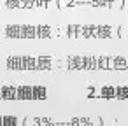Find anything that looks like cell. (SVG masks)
<instances>
[{"label": "cell", "instance_id": "cell-1", "mask_svg": "<svg viewBox=\"0 0 128 126\" xmlns=\"http://www.w3.org/2000/svg\"><path fill=\"white\" fill-rule=\"evenodd\" d=\"M7 68L25 72L26 70V56H9L7 58Z\"/></svg>", "mask_w": 128, "mask_h": 126}, {"label": "cell", "instance_id": "cell-2", "mask_svg": "<svg viewBox=\"0 0 128 126\" xmlns=\"http://www.w3.org/2000/svg\"><path fill=\"white\" fill-rule=\"evenodd\" d=\"M67 70H84V56H70L67 58Z\"/></svg>", "mask_w": 128, "mask_h": 126}, {"label": "cell", "instance_id": "cell-3", "mask_svg": "<svg viewBox=\"0 0 128 126\" xmlns=\"http://www.w3.org/2000/svg\"><path fill=\"white\" fill-rule=\"evenodd\" d=\"M18 100H34V86L20 84L18 86Z\"/></svg>", "mask_w": 128, "mask_h": 126}, {"label": "cell", "instance_id": "cell-4", "mask_svg": "<svg viewBox=\"0 0 128 126\" xmlns=\"http://www.w3.org/2000/svg\"><path fill=\"white\" fill-rule=\"evenodd\" d=\"M2 100H18V86H2Z\"/></svg>", "mask_w": 128, "mask_h": 126}, {"label": "cell", "instance_id": "cell-5", "mask_svg": "<svg viewBox=\"0 0 128 126\" xmlns=\"http://www.w3.org/2000/svg\"><path fill=\"white\" fill-rule=\"evenodd\" d=\"M37 26L35 25H21V39H35Z\"/></svg>", "mask_w": 128, "mask_h": 126}, {"label": "cell", "instance_id": "cell-6", "mask_svg": "<svg viewBox=\"0 0 128 126\" xmlns=\"http://www.w3.org/2000/svg\"><path fill=\"white\" fill-rule=\"evenodd\" d=\"M67 37L68 39H81L82 37V25H68L67 26Z\"/></svg>", "mask_w": 128, "mask_h": 126}, {"label": "cell", "instance_id": "cell-7", "mask_svg": "<svg viewBox=\"0 0 128 126\" xmlns=\"http://www.w3.org/2000/svg\"><path fill=\"white\" fill-rule=\"evenodd\" d=\"M53 56H39V65L37 70H53Z\"/></svg>", "mask_w": 128, "mask_h": 126}, {"label": "cell", "instance_id": "cell-8", "mask_svg": "<svg viewBox=\"0 0 128 126\" xmlns=\"http://www.w3.org/2000/svg\"><path fill=\"white\" fill-rule=\"evenodd\" d=\"M6 37H9V39H21V25H9V26H6Z\"/></svg>", "mask_w": 128, "mask_h": 126}, {"label": "cell", "instance_id": "cell-9", "mask_svg": "<svg viewBox=\"0 0 128 126\" xmlns=\"http://www.w3.org/2000/svg\"><path fill=\"white\" fill-rule=\"evenodd\" d=\"M53 35H54L53 26H49V25H39L37 26V37L39 39H49Z\"/></svg>", "mask_w": 128, "mask_h": 126}, {"label": "cell", "instance_id": "cell-10", "mask_svg": "<svg viewBox=\"0 0 128 126\" xmlns=\"http://www.w3.org/2000/svg\"><path fill=\"white\" fill-rule=\"evenodd\" d=\"M46 96H48V89H46V86L35 84V86H34V100H44Z\"/></svg>", "mask_w": 128, "mask_h": 126}, {"label": "cell", "instance_id": "cell-11", "mask_svg": "<svg viewBox=\"0 0 128 126\" xmlns=\"http://www.w3.org/2000/svg\"><path fill=\"white\" fill-rule=\"evenodd\" d=\"M96 26L95 25H82V39H90V37H96Z\"/></svg>", "mask_w": 128, "mask_h": 126}, {"label": "cell", "instance_id": "cell-12", "mask_svg": "<svg viewBox=\"0 0 128 126\" xmlns=\"http://www.w3.org/2000/svg\"><path fill=\"white\" fill-rule=\"evenodd\" d=\"M95 68H98V58L84 56V70H95Z\"/></svg>", "mask_w": 128, "mask_h": 126}, {"label": "cell", "instance_id": "cell-13", "mask_svg": "<svg viewBox=\"0 0 128 126\" xmlns=\"http://www.w3.org/2000/svg\"><path fill=\"white\" fill-rule=\"evenodd\" d=\"M98 68H104V70L114 68V58L109 60V56H100V58H98Z\"/></svg>", "mask_w": 128, "mask_h": 126}, {"label": "cell", "instance_id": "cell-14", "mask_svg": "<svg viewBox=\"0 0 128 126\" xmlns=\"http://www.w3.org/2000/svg\"><path fill=\"white\" fill-rule=\"evenodd\" d=\"M96 30H98V32H96V37H98V39L109 37V35L112 33V32H110L112 28H110V26H107V25H98V26H96Z\"/></svg>", "mask_w": 128, "mask_h": 126}, {"label": "cell", "instance_id": "cell-15", "mask_svg": "<svg viewBox=\"0 0 128 126\" xmlns=\"http://www.w3.org/2000/svg\"><path fill=\"white\" fill-rule=\"evenodd\" d=\"M39 56H26V70H37Z\"/></svg>", "mask_w": 128, "mask_h": 126}, {"label": "cell", "instance_id": "cell-16", "mask_svg": "<svg viewBox=\"0 0 128 126\" xmlns=\"http://www.w3.org/2000/svg\"><path fill=\"white\" fill-rule=\"evenodd\" d=\"M4 126H20V119L16 116H4Z\"/></svg>", "mask_w": 128, "mask_h": 126}, {"label": "cell", "instance_id": "cell-17", "mask_svg": "<svg viewBox=\"0 0 128 126\" xmlns=\"http://www.w3.org/2000/svg\"><path fill=\"white\" fill-rule=\"evenodd\" d=\"M77 4H82V2H79V0H58V9L72 7V5H77Z\"/></svg>", "mask_w": 128, "mask_h": 126}, {"label": "cell", "instance_id": "cell-18", "mask_svg": "<svg viewBox=\"0 0 128 126\" xmlns=\"http://www.w3.org/2000/svg\"><path fill=\"white\" fill-rule=\"evenodd\" d=\"M20 7H23V9H34L35 7V0H21Z\"/></svg>", "mask_w": 128, "mask_h": 126}, {"label": "cell", "instance_id": "cell-19", "mask_svg": "<svg viewBox=\"0 0 128 126\" xmlns=\"http://www.w3.org/2000/svg\"><path fill=\"white\" fill-rule=\"evenodd\" d=\"M114 68H126L124 58H114Z\"/></svg>", "mask_w": 128, "mask_h": 126}, {"label": "cell", "instance_id": "cell-20", "mask_svg": "<svg viewBox=\"0 0 128 126\" xmlns=\"http://www.w3.org/2000/svg\"><path fill=\"white\" fill-rule=\"evenodd\" d=\"M20 2L21 0H6V7H20Z\"/></svg>", "mask_w": 128, "mask_h": 126}, {"label": "cell", "instance_id": "cell-21", "mask_svg": "<svg viewBox=\"0 0 128 126\" xmlns=\"http://www.w3.org/2000/svg\"><path fill=\"white\" fill-rule=\"evenodd\" d=\"M32 123H34V126H44L42 119H39V117H34V119H32Z\"/></svg>", "mask_w": 128, "mask_h": 126}, {"label": "cell", "instance_id": "cell-22", "mask_svg": "<svg viewBox=\"0 0 128 126\" xmlns=\"http://www.w3.org/2000/svg\"><path fill=\"white\" fill-rule=\"evenodd\" d=\"M35 7H46V0H35Z\"/></svg>", "mask_w": 128, "mask_h": 126}, {"label": "cell", "instance_id": "cell-23", "mask_svg": "<svg viewBox=\"0 0 128 126\" xmlns=\"http://www.w3.org/2000/svg\"><path fill=\"white\" fill-rule=\"evenodd\" d=\"M70 124H72V126H81V119H72Z\"/></svg>", "mask_w": 128, "mask_h": 126}, {"label": "cell", "instance_id": "cell-24", "mask_svg": "<svg viewBox=\"0 0 128 126\" xmlns=\"http://www.w3.org/2000/svg\"><path fill=\"white\" fill-rule=\"evenodd\" d=\"M0 126H4V116H0Z\"/></svg>", "mask_w": 128, "mask_h": 126}, {"label": "cell", "instance_id": "cell-25", "mask_svg": "<svg viewBox=\"0 0 128 126\" xmlns=\"http://www.w3.org/2000/svg\"><path fill=\"white\" fill-rule=\"evenodd\" d=\"M0 98H2V86H0Z\"/></svg>", "mask_w": 128, "mask_h": 126}]
</instances>
